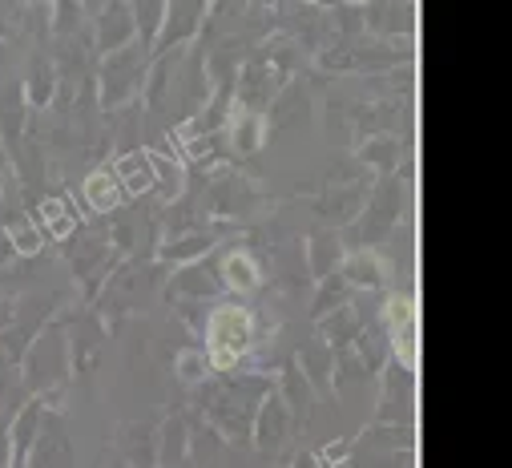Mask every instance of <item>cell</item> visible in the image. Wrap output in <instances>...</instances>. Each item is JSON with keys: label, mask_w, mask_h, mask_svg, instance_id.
<instances>
[{"label": "cell", "mask_w": 512, "mask_h": 468, "mask_svg": "<svg viewBox=\"0 0 512 468\" xmlns=\"http://www.w3.org/2000/svg\"><path fill=\"white\" fill-rule=\"evenodd\" d=\"M254 339V323H250V311L242 307H218L210 315V360L218 368H230L242 351L250 347Z\"/></svg>", "instance_id": "cell-1"}, {"label": "cell", "mask_w": 512, "mask_h": 468, "mask_svg": "<svg viewBox=\"0 0 512 468\" xmlns=\"http://www.w3.org/2000/svg\"><path fill=\"white\" fill-rule=\"evenodd\" d=\"M113 174H117L121 190H130V194H142V190H150V186L158 182V174H154V154H142V150L117 158Z\"/></svg>", "instance_id": "cell-2"}, {"label": "cell", "mask_w": 512, "mask_h": 468, "mask_svg": "<svg viewBox=\"0 0 512 468\" xmlns=\"http://www.w3.org/2000/svg\"><path fill=\"white\" fill-rule=\"evenodd\" d=\"M81 194H85L89 210L105 214V210H113V206L121 202V194H125V190H121V182H117V174H113V170H93V174L85 178Z\"/></svg>", "instance_id": "cell-3"}, {"label": "cell", "mask_w": 512, "mask_h": 468, "mask_svg": "<svg viewBox=\"0 0 512 468\" xmlns=\"http://www.w3.org/2000/svg\"><path fill=\"white\" fill-rule=\"evenodd\" d=\"M130 21H134V9H125V5H109L101 13V25H97V45L109 53V49H121L125 41H130Z\"/></svg>", "instance_id": "cell-4"}, {"label": "cell", "mask_w": 512, "mask_h": 468, "mask_svg": "<svg viewBox=\"0 0 512 468\" xmlns=\"http://www.w3.org/2000/svg\"><path fill=\"white\" fill-rule=\"evenodd\" d=\"M5 239H9L13 255H37L41 243H45V230H41L29 214H17V218L5 222Z\"/></svg>", "instance_id": "cell-5"}, {"label": "cell", "mask_w": 512, "mask_h": 468, "mask_svg": "<svg viewBox=\"0 0 512 468\" xmlns=\"http://www.w3.org/2000/svg\"><path fill=\"white\" fill-rule=\"evenodd\" d=\"M222 279L234 291H250V287H259V263H254L246 251H230L222 263Z\"/></svg>", "instance_id": "cell-6"}, {"label": "cell", "mask_w": 512, "mask_h": 468, "mask_svg": "<svg viewBox=\"0 0 512 468\" xmlns=\"http://www.w3.org/2000/svg\"><path fill=\"white\" fill-rule=\"evenodd\" d=\"M41 222H45L41 230H49L53 239H65V234H73V226H77V214L65 198H45L41 202Z\"/></svg>", "instance_id": "cell-7"}, {"label": "cell", "mask_w": 512, "mask_h": 468, "mask_svg": "<svg viewBox=\"0 0 512 468\" xmlns=\"http://www.w3.org/2000/svg\"><path fill=\"white\" fill-rule=\"evenodd\" d=\"M166 17H170L174 25L158 37V49H170L178 37H190V33H194V25H190V21H198V17H202V5H170V9H166Z\"/></svg>", "instance_id": "cell-8"}, {"label": "cell", "mask_w": 512, "mask_h": 468, "mask_svg": "<svg viewBox=\"0 0 512 468\" xmlns=\"http://www.w3.org/2000/svg\"><path fill=\"white\" fill-rule=\"evenodd\" d=\"M37 416H41V404H29L17 412V428H13V468H21L25 452H29V440L37 432Z\"/></svg>", "instance_id": "cell-9"}, {"label": "cell", "mask_w": 512, "mask_h": 468, "mask_svg": "<svg viewBox=\"0 0 512 468\" xmlns=\"http://www.w3.org/2000/svg\"><path fill=\"white\" fill-rule=\"evenodd\" d=\"M259 138H263L259 117H254V113H242L238 122H234V130H230V142H234V150H238V154H250L254 146H259Z\"/></svg>", "instance_id": "cell-10"}, {"label": "cell", "mask_w": 512, "mask_h": 468, "mask_svg": "<svg viewBox=\"0 0 512 468\" xmlns=\"http://www.w3.org/2000/svg\"><path fill=\"white\" fill-rule=\"evenodd\" d=\"M347 275H351L355 283H363V287H379V283H383V267H379V259H375L371 251H359V255L347 263Z\"/></svg>", "instance_id": "cell-11"}, {"label": "cell", "mask_w": 512, "mask_h": 468, "mask_svg": "<svg viewBox=\"0 0 512 468\" xmlns=\"http://www.w3.org/2000/svg\"><path fill=\"white\" fill-rule=\"evenodd\" d=\"M29 97H33V105H45V101L53 97V65H45V61H37V65H33Z\"/></svg>", "instance_id": "cell-12"}, {"label": "cell", "mask_w": 512, "mask_h": 468, "mask_svg": "<svg viewBox=\"0 0 512 468\" xmlns=\"http://www.w3.org/2000/svg\"><path fill=\"white\" fill-rule=\"evenodd\" d=\"M210 247V234H198V239H182V243H170L162 255L166 259H194V255H202Z\"/></svg>", "instance_id": "cell-13"}, {"label": "cell", "mask_w": 512, "mask_h": 468, "mask_svg": "<svg viewBox=\"0 0 512 468\" xmlns=\"http://www.w3.org/2000/svg\"><path fill=\"white\" fill-rule=\"evenodd\" d=\"M178 376L182 380H202L206 376V360L194 356V351H182V356H178Z\"/></svg>", "instance_id": "cell-14"}, {"label": "cell", "mask_w": 512, "mask_h": 468, "mask_svg": "<svg viewBox=\"0 0 512 468\" xmlns=\"http://www.w3.org/2000/svg\"><path fill=\"white\" fill-rule=\"evenodd\" d=\"M134 13H138V17H142V37H146V41H150V37H154V33H158V21H162V17H166V9H162V5H138V9H134Z\"/></svg>", "instance_id": "cell-15"}]
</instances>
